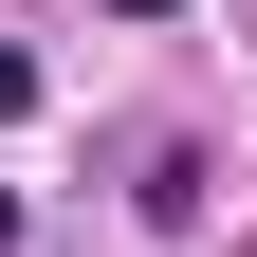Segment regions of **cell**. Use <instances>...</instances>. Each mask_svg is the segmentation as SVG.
<instances>
[{"mask_svg":"<svg viewBox=\"0 0 257 257\" xmlns=\"http://www.w3.org/2000/svg\"><path fill=\"white\" fill-rule=\"evenodd\" d=\"M0 257H19V202H0Z\"/></svg>","mask_w":257,"mask_h":257,"instance_id":"3","label":"cell"},{"mask_svg":"<svg viewBox=\"0 0 257 257\" xmlns=\"http://www.w3.org/2000/svg\"><path fill=\"white\" fill-rule=\"evenodd\" d=\"M19 110H37V55H19V37H0V128H19Z\"/></svg>","mask_w":257,"mask_h":257,"instance_id":"1","label":"cell"},{"mask_svg":"<svg viewBox=\"0 0 257 257\" xmlns=\"http://www.w3.org/2000/svg\"><path fill=\"white\" fill-rule=\"evenodd\" d=\"M110 19H184V0H110Z\"/></svg>","mask_w":257,"mask_h":257,"instance_id":"2","label":"cell"}]
</instances>
